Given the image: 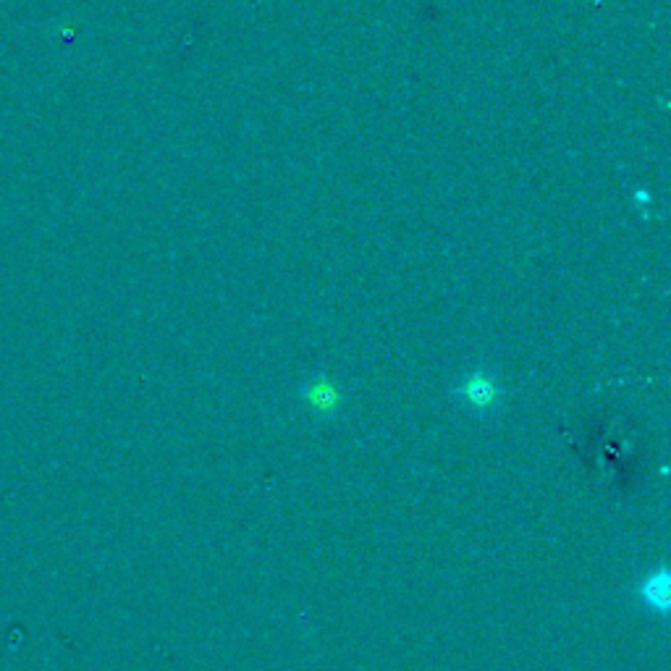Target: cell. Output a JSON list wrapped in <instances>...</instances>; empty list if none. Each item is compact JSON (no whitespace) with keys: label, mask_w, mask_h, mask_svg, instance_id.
<instances>
[{"label":"cell","mask_w":671,"mask_h":671,"mask_svg":"<svg viewBox=\"0 0 671 671\" xmlns=\"http://www.w3.org/2000/svg\"><path fill=\"white\" fill-rule=\"evenodd\" d=\"M459 396L464 404H470L478 412H491L499 404V383L493 381V375L485 370H475L462 381L459 386Z\"/></svg>","instance_id":"6da1fadb"},{"label":"cell","mask_w":671,"mask_h":671,"mask_svg":"<svg viewBox=\"0 0 671 671\" xmlns=\"http://www.w3.org/2000/svg\"><path fill=\"white\" fill-rule=\"evenodd\" d=\"M669 588V572L661 567L637 585V598H640V603L648 611H656V614L666 616L669 614Z\"/></svg>","instance_id":"3957f363"},{"label":"cell","mask_w":671,"mask_h":671,"mask_svg":"<svg viewBox=\"0 0 671 671\" xmlns=\"http://www.w3.org/2000/svg\"><path fill=\"white\" fill-rule=\"evenodd\" d=\"M302 402L307 404L310 412L315 415H333V412H339L341 402H344V396H341V388L336 386L328 378H312L305 388H302Z\"/></svg>","instance_id":"7a4b0ae2"}]
</instances>
